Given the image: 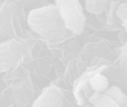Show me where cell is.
<instances>
[{"label": "cell", "mask_w": 127, "mask_h": 107, "mask_svg": "<svg viewBox=\"0 0 127 107\" xmlns=\"http://www.w3.org/2000/svg\"><path fill=\"white\" fill-rule=\"evenodd\" d=\"M64 94L63 91L51 86L45 89L40 95L33 101L31 107H63Z\"/></svg>", "instance_id": "obj_5"}, {"label": "cell", "mask_w": 127, "mask_h": 107, "mask_svg": "<svg viewBox=\"0 0 127 107\" xmlns=\"http://www.w3.org/2000/svg\"><path fill=\"white\" fill-rule=\"evenodd\" d=\"M31 50L28 39H8L0 43V74L16 68L24 59L30 60Z\"/></svg>", "instance_id": "obj_2"}, {"label": "cell", "mask_w": 127, "mask_h": 107, "mask_svg": "<svg viewBox=\"0 0 127 107\" xmlns=\"http://www.w3.org/2000/svg\"><path fill=\"white\" fill-rule=\"evenodd\" d=\"M13 17L7 2L4 1L0 7V43L8 39H17Z\"/></svg>", "instance_id": "obj_6"}, {"label": "cell", "mask_w": 127, "mask_h": 107, "mask_svg": "<svg viewBox=\"0 0 127 107\" xmlns=\"http://www.w3.org/2000/svg\"><path fill=\"white\" fill-rule=\"evenodd\" d=\"M67 31L80 35L86 26V16L81 4L76 0H58L54 1Z\"/></svg>", "instance_id": "obj_3"}, {"label": "cell", "mask_w": 127, "mask_h": 107, "mask_svg": "<svg viewBox=\"0 0 127 107\" xmlns=\"http://www.w3.org/2000/svg\"><path fill=\"white\" fill-rule=\"evenodd\" d=\"M2 74H0V75H1ZM3 81V78H0V89H6L7 87H4V86H3V83H1Z\"/></svg>", "instance_id": "obj_16"}, {"label": "cell", "mask_w": 127, "mask_h": 107, "mask_svg": "<svg viewBox=\"0 0 127 107\" xmlns=\"http://www.w3.org/2000/svg\"><path fill=\"white\" fill-rule=\"evenodd\" d=\"M89 86L93 93L104 94L109 89V80L103 73H97L94 74L89 80Z\"/></svg>", "instance_id": "obj_8"}, {"label": "cell", "mask_w": 127, "mask_h": 107, "mask_svg": "<svg viewBox=\"0 0 127 107\" xmlns=\"http://www.w3.org/2000/svg\"><path fill=\"white\" fill-rule=\"evenodd\" d=\"M122 26L124 27V28L125 29V31H127V20L122 23Z\"/></svg>", "instance_id": "obj_17"}, {"label": "cell", "mask_w": 127, "mask_h": 107, "mask_svg": "<svg viewBox=\"0 0 127 107\" xmlns=\"http://www.w3.org/2000/svg\"><path fill=\"white\" fill-rule=\"evenodd\" d=\"M116 16L122 22L127 20V2H121L117 8Z\"/></svg>", "instance_id": "obj_15"}, {"label": "cell", "mask_w": 127, "mask_h": 107, "mask_svg": "<svg viewBox=\"0 0 127 107\" xmlns=\"http://www.w3.org/2000/svg\"><path fill=\"white\" fill-rule=\"evenodd\" d=\"M104 94L112 98L121 107H127V95L122 92L120 88L112 86Z\"/></svg>", "instance_id": "obj_10"}, {"label": "cell", "mask_w": 127, "mask_h": 107, "mask_svg": "<svg viewBox=\"0 0 127 107\" xmlns=\"http://www.w3.org/2000/svg\"><path fill=\"white\" fill-rule=\"evenodd\" d=\"M110 2V1H86V9L90 13L100 14L109 7Z\"/></svg>", "instance_id": "obj_11"}, {"label": "cell", "mask_w": 127, "mask_h": 107, "mask_svg": "<svg viewBox=\"0 0 127 107\" xmlns=\"http://www.w3.org/2000/svg\"><path fill=\"white\" fill-rule=\"evenodd\" d=\"M13 104L11 88L8 87L3 89L0 94V107H11Z\"/></svg>", "instance_id": "obj_12"}, {"label": "cell", "mask_w": 127, "mask_h": 107, "mask_svg": "<svg viewBox=\"0 0 127 107\" xmlns=\"http://www.w3.org/2000/svg\"><path fill=\"white\" fill-rule=\"evenodd\" d=\"M27 22L36 34L51 44L64 39L68 33L54 3L31 10Z\"/></svg>", "instance_id": "obj_1"}, {"label": "cell", "mask_w": 127, "mask_h": 107, "mask_svg": "<svg viewBox=\"0 0 127 107\" xmlns=\"http://www.w3.org/2000/svg\"><path fill=\"white\" fill-rule=\"evenodd\" d=\"M108 69L107 66H94L89 68L82 75H80L74 83L73 94L77 104L80 107H83L89 103V98L93 94L89 86V80L92 77L97 73H103Z\"/></svg>", "instance_id": "obj_4"}, {"label": "cell", "mask_w": 127, "mask_h": 107, "mask_svg": "<svg viewBox=\"0 0 127 107\" xmlns=\"http://www.w3.org/2000/svg\"><path fill=\"white\" fill-rule=\"evenodd\" d=\"M89 103L94 107H121L105 94L95 92L89 98Z\"/></svg>", "instance_id": "obj_9"}, {"label": "cell", "mask_w": 127, "mask_h": 107, "mask_svg": "<svg viewBox=\"0 0 127 107\" xmlns=\"http://www.w3.org/2000/svg\"><path fill=\"white\" fill-rule=\"evenodd\" d=\"M121 1H111L110 4L109 6V10L107 13V22L108 24H112V22L114 21L115 16L116 14V10L119 4H121Z\"/></svg>", "instance_id": "obj_14"}, {"label": "cell", "mask_w": 127, "mask_h": 107, "mask_svg": "<svg viewBox=\"0 0 127 107\" xmlns=\"http://www.w3.org/2000/svg\"><path fill=\"white\" fill-rule=\"evenodd\" d=\"M10 88L14 103H16L19 107L32 106L33 101H35L33 99V90L26 79L14 84Z\"/></svg>", "instance_id": "obj_7"}, {"label": "cell", "mask_w": 127, "mask_h": 107, "mask_svg": "<svg viewBox=\"0 0 127 107\" xmlns=\"http://www.w3.org/2000/svg\"><path fill=\"white\" fill-rule=\"evenodd\" d=\"M119 64L122 73L127 77V42L120 49Z\"/></svg>", "instance_id": "obj_13"}]
</instances>
